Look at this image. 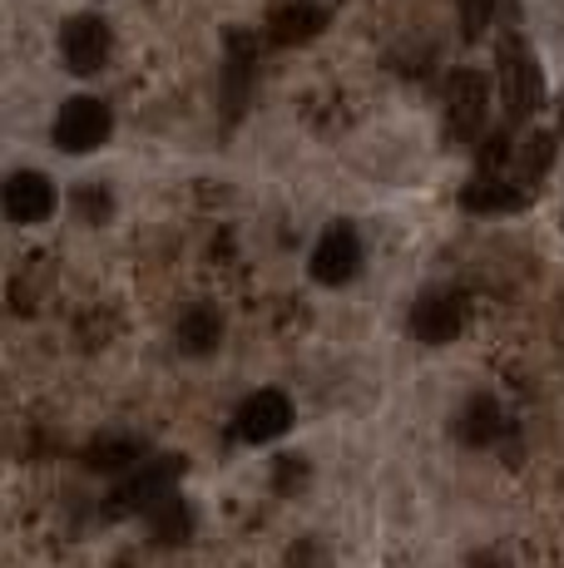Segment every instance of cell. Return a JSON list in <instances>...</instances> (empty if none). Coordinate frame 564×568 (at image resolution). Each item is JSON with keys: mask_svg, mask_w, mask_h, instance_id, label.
Masks as SVG:
<instances>
[{"mask_svg": "<svg viewBox=\"0 0 564 568\" xmlns=\"http://www.w3.org/2000/svg\"><path fill=\"white\" fill-rule=\"evenodd\" d=\"M495 64H501L505 114L510 119H530L540 104H545V80H540V64H535V54H530V45L520 36H505Z\"/></svg>", "mask_w": 564, "mask_h": 568, "instance_id": "6da1fadb", "label": "cell"}, {"mask_svg": "<svg viewBox=\"0 0 564 568\" xmlns=\"http://www.w3.org/2000/svg\"><path fill=\"white\" fill-rule=\"evenodd\" d=\"M491 109V80L481 70H455L446 80V124L455 144H475Z\"/></svg>", "mask_w": 564, "mask_h": 568, "instance_id": "7a4b0ae2", "label": "cell"}, {"mask_svg": "<svg viewBox=\"0 0 564 568\" xmlns=\"http://www.w3.org/2000/svg\"><path fill=\"white\" fill-rule=\"evenodd\" d=\"M110 129H114L110 104L90 100V94H74V100H64V109L56 114V144L64 154H94V149L110 139Z\"/></svg>", "mask_w": 564, "mask_h": 568, "instance_id": "3957f363", "label": "cell"}, {"mask_svg": "<svg viewBox=\"0 0 564 568\" xmlns=\"http://www.w3.org/2000/svg\"><path fill=\"white\" fill-rule=\"evenodd\" d=\"M356 267H362V237L346 223H332L328 233L318 237V247H312V277H318L322 287H342V282L356 277Z\"/></svg>", "mask_w": 564, "mask_h": 568, "instance_id": "277c9868", "label": "cell"}, {"mask_svg": "<svg viewBox=\"0 0 564 568\" xmlns=\"http://www.w3.org/2000/svg\"><path fill=\"white\" fill-rule=\"evenodd\" d=\"M288 425H292V400L282 396V390H253L233 415V430L243 435L248 445L278 440V435H288Z\"/></svg>", "mask_w": 564, "mask_h": 568, "instance_id": "5b68a950", "label": "cell"}, {"mask_svg": "<svg viewBox=\"0 0 564 568\" xmlns=\"http://www.w3.org/2000/svg\"><path fill=\"white\" fill-rule=\"evenodd\" d=\"M60 50H64V64H70L74 74L104 70V60H110V26H104L100 16H74V20H64Z\"/></svg>", "mask_w": 564, "mask_h": 568, "instance_id": "8992f818", "label": "cell"}, {"mask_svg": "<svg viewBox=\"0 0 564 568\" xmlns=\"http://www.w3.org/2000/svg\"><path fill=\"white\" fill-rule=\"evenodd\" d=\"M461 326H465V307L455 292H421L416 307H411V332H416V342H426V346L455 342Z\"/></svg>", "mask_w": 564, "mask_h": 568, "instance_id": "52a82bcc", "label": "cell"}, {"mask_svg": "<svg viewBox=\"0 0 564 568\" xmlns=\"http://www.w3.org/2000/svg\"><path fill=\"white\" fill-rule=\"evenodd\" d=\"M183 475V460L179 455H164V465H149V469H139L134 479H124V485L114 489V499H110V515H134V509H154L159 499L173 489V479Z\"/></svg>", "mask_w": 564, "mask_h": 568, "instance_id": "ba28073f", "label": "cell"}, {"mask_svg": "<svg viewBox=\"0 0 564 568\" xmlns=\"http://www.w3.org/2000/svg\"><path fill=\"white\" fill-rule=\"evenodd\" d=\"M6 213H10V223H46L50 213H56V183L46 179V173H30V169H20V173H10V183H6Z\"/></svg>", "mask_w": 564, "mask_h": 568, "instance_id": "9c48e42d", "label": "cell"}, {"mask_svg": "<svg viewBox=\"0 0 564 568\" xmlns=\"http://www.w3.org/2000/svg\"><path fill=\"white\" fill-rule=\"evenodd\" d=\"M253 64H258V40L248 30L228 36V64H223V119L233 124L248 104V84H253Z\"/></svg>", "mask_w": 564, "mask_h": 568, "instance_id": "30bf717a", "label": "cell"}, {"mask_svg": "<svg viewBox=\"0 0 564 568\" xmlns=\"http://www.w3.org/2000/svg\"><path fill=\"white\" fill-rule=\"evenodd\" d=\"M328 26V0H282L268 16V40L273 45H302Z\"/></svg>", "mask_w": 564, "mask_h": 568, "instance_id": "8fae6325", "label": "cell"}, {"mask_svg": "<svg viewBox=\"0 0 564 568\" xmlns=\"http://www.w3.org/2000/svg\"><path fill=\"white\" fill-rule=\"evenodd\" d=\"M530 193L515 189V179H501V173H475L461 189V207L465 213H515L525 207Z\"/></svg>", "mask_w": 564, "mask_h": 568, "instance_id": "7c38bea8", "label": "cell"}, {"mask_svg": "<svg viewBox=\"0 0 564 568\" xmlns=\"http://www.w3.org/2000/svg\"><path fill=\"white\" fill-rule=\"evenodd\" d=\"M501 430H505V410L495 406V396H471L455 410V435H461V445H491V440H501Z\"/></svg>", "mask_w": 564, "mask_h": 568, "instance_id": "4fadbf2b", "label": "cell"}, {"mask_svg": "<svg viewBox=\"0 0 564 568\" xmlns=\"http://www.w3.org/2000/svg\"><path fill=\"white\" fill-rule=\"evenodd\" d=\"M179 352L183 356H209L213 346H219V336H223V322H219V312L213 307H189L179 316Z\"/></svg>", "mask_w": 564, "mask_h": 568, "instance_id": "5bb4252c", "label": "cell"}, {"mask_svg": "<svg viewBox=\"0 0 564 568\" xmlns=\"http://www.w3.org/2000/svg\"><path fill=\"white\" fill-rule=\"evenodd\" d=\"M149 529H154V544H183L193 534V515H189V505H183L179 495H169L159 499L154 509H149Z\"/></svg>", "mask_w": 564, "mask_h": 568, "instance_id": "9a60e30c", "label": "cell"}, {"mask_svg": "<svg viewBox=\"0 0 564 568\" xmlns=\"http://www.w3.org/2000/svg\"><path fill=\"white\" fill-rule=\"evenodd\" d=\"M550 159H555V139H550V134H530L525 144L515 149V163H510V169H515L520 183H535L540 173L550 169Z\"/></svg>", "mask_w": 564, "mask_h": 568, "instance_id": "2e32d148", "label": "cell"}, {"mask_svg": "<svg viewBox=\"0 0 564 568\" xmlns=\"http://www.w3.org/2000/svg\"><path fill=\"white\" fill-rule=\"evenodd\" d=\"M134 455H139L134 440H100V445H90L84 460H90V469H129Z\"/></svg>", "mask_w": 564, "mask_h": 568, "instance_id": "e0dca14e", "label": "cell"}, {"mask_svg": "<svg viewBox=\"0 0 564 568\" xmlns=\"http://www.w3.org/2000/svg\"><path fill=\"white\" fill-rule=\"evenodd\" d=\"M495 6H501V0H455V10H461V36H465V40L485 36V26H491Z\"/></svg>", "mask_w": 564, "mask_h": 568, "instance_id": "ac0fdd59", "label": "cell"}, {"mask_svg": "<svg viewBox=\"0 0 564 568\" xmlns=\"http://www.w3.org/2000/svg\"><path fill=\"white\" fill-rule=\"evenodd\" d=\"M74 217H84V223H104V217H110V193H104L100 183L74 189Z\"/></svg>", "mask_w": 564, "mask_h": 568, "instance_id": "d6986e66", "label": "cell"}, {"mask_svg": "<svg viewBox=\"0 0 564 568\" xmlns=\"http://www.w3.org/2000/svg\"><path fill=\"white\" fill-rule=\"evenodd\" d=\"M328 564V554L318 549V539H302L298 549H292V568H322Z\"/></svg>", "mask_w": 564, "mask_h": 568, "instance_id": "ffe728a7", "label": "cell"}]
</instances>
